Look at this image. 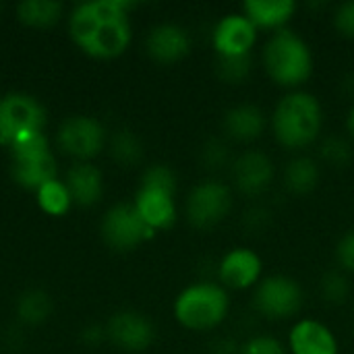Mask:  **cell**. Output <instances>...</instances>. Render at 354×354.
<instances>
[{
  "label": "cell",
  "instance_id": "9",
  "mask_svg": "<svg viewBox=\"0 0 354 354\" xmlns=\"http://www.w3.org/2000/svg\"><path fill=\"white\" fill-rule=\"evenodd\" d=\"M100 232L104 243L114 251H133L156 236L135 209L133 201H120L108 207L102 216Z\"/></svg>",
  "mask_w": 354,
  "mask_h": 354
},
{
  "label": "cell",
  "instance_id": "8",
  "mask_svg": "<svg viewBox=\"0 0 354 354\" xmlns=\"http://www.w3.org/2000/svg\"><path fill=\"white\" fill-rule=\"evenodd\" d=\"M46 108L29 93L12 91L0 97V145L10 147L19 139L44 133Z\"/></svg>",
  "mask_w": 354,
  "mask_h": 354
},
{
  "label": "cell",
  "instance_id": "24",
  "mask_svg": "<svg viewBox=\"0 0 354 354\" xmlns=\"http://www.w3.org/2000/svg\"><path fill=\"white\" fill-rule=\"evenodd\" d=\"M62 2L58 0H23L17 6V15L25 25L50 27L62 17Z\"/></svg>",
  "mask_w": 354,
  "mask_h": 354
},
{
  "label": "cell",
  "instance_id": "29",
  "mask_svg": "<svg viewBox=\"0 0 354 354\" xmlns=\"http://www.w3.org/2000/svg\"><path fill=\"white\" fill-rule=\"evenodd\" d=\"M255 66L253 54L249 56H226V58H216V75L222 83L228 85H241L245 83Z\"/></svg>",
  "mask_w": 354,
  "mask_h": 354
},
{
  "label": "cell",
  "instance_id": "27",
  "mask_svg": "<svg viewBox=\"0 0 354 354\" xmlns=\"http://www.w3.org/2000/svg\"><path fill=\"white\" fill-rule=\"evenodd\" d=\"M110 156L120 166H135L143 160V141L131 129H118L110 137Z\"/></svg>",
  "mask_w": 354,
  "mask_h": 354
},
{
  "label": "cell",
  "instance_id": "1",
  "mask_svg": "<svg viewBox=\"0 0 354 354\" xmlns=\"http://www.w3.org/2000/svg\"><path fill=\"white\" fill-rule=\"evenodd\" d=\"M129 0H87L73 8L68 29L75 44L93 58H116L133 39Z\"/></svg>",
  "mask_w": 354,
  "mask_h": 354
},
{
  "label": "cell",
  "instance_id": "25",
  "mask_svg": "<svg viewBox=\"0 0 354 354\" xmlns=\"http://www.w3.org/2000/svg\"><path fill=\"white\" fill-rule=\"evenodd\" d=\"M319 297L324 303L332 305V307H340L346 305L353 297V282L351 276L346 272H342L340 268L328 270L322 274L319 278Z\"/></svg>",
  "mask_w": 354,
  "mask_h": 354
},
{
  "label": "cell",
  "instance_id": "22",
  "mask_svg": "<svg viewBox=\"0 0 354 354\" xmlns=\"http://www.w3.org/2000/svg\"><path fill=\"white\" fill-rule=\"evenodd\" d=\"M17 317L25 326H39L52 315V299L39 288L25 290L17 299Z\"/></svg>",
  "mask_w": 354,
  "mask_h": 354
},
{
  "label": "cell",
  "instance_id": "18",
  "mask_svg": "<svg viewBox=\"0 0 354 354\" xmlns=\"http://www.w3.org/2000/svg\"><path fill=\"white\" fill-rule=\"evenodd\" d=\"M10 174H12L15 183L21 185L23 189L37 191L46 183L58 178V164H56L54 153L50 149H46L39 153L12 158Z\"/></svg>",
  "mask_w": 354,
  "mask_h": 354
},
{
  "label": "cell",
  "instance_id": "34",
  "mask_svg": "<svg viewBox=\"0 0 354 354\" xmlns=\"http://www.w3.org/2000/svg\"><path fill=\"white\" fill-rule=\"evenodd\" d=\"M207 354H241V342L234 340L232 336L216 338V340L207 346Z\"/></svg>",
  "mask_w": 354,
  "mask_h": 354
},
{
  "label": "cell",
  "instance_id": "19",
  "mask_svg": "<svg viewBox=\"0 0 354 354\" xmlns=\"http://www.w3.org/2000/svg\"><path fill=\"white\" fill-rule=\"evenodd\" d=\"M259 31L286 29L295 19L299 4L295 0H247L241 8Z\"/></svg>",
  "mask_w": 354,
  "mask_h": 354
},
{
  "label": "cell",
  "instance_id": "14",
  "mask_svg": "<svg viewBox=\"0 0 354 354\" xmlns=\"http://www.w3.org/2000/svg\"><path fill=\"white\" fill-rule=\"evenodd\" d=\"M106 340L124 353H143L156 340V326L147 315L135 309H122L108 319Z\"/></svg>",
  "mask_w": 354,
  "mask_h": 354
},
{
  "label": "cell",
  "instance_id": "16",
  "mask_svg": "<svg viewBox=\"0 0 354 354\" xmlns=\"http://www.w3.org/2000/svg\"><path fill=\"white\" fill-rule=\"evenodd\" d=\"M191 46H193V39L187 27L172 23V21L153 25L145 37V50L149 58L160 64L180 62L185 56H189Z\"/></svg>",
  "mask_w": 354,
  "mask_h": 354
},
{
  "label": "cell",
  "instance_id": "23",
  "mask_svg": "<svg viewBox=\"0 0 354 354\" xmlns=\"http://www.w3.org/2000/svg\"><path fill=\"white\" fill-rule=\"evenodd\" d=\"M317 160L330 168H348L354 162V143L346 135H326L317 143Z\"/></svg>",
  "mask_w": 354,
  "mask_h": 354
},
{
  "label": "cell",
  "instance_id": "36",
  "mask_svg": "<svg viewBox=\"0 0 354 354\" xmlns=\"http://www.w3.org/2000/svg\"><path fill=\"white\" fill-rule=\"evenodd\" d=\"M344 127H346V137L354 143V102L351 104L348 112H346V120H344Z\"/></svg>",
  "mask_w": 354,
  "mask_h": 354
},
{
  "label": "cell",
  "instance_id": "12",
  "mask_svg": "<svg viewBox=\"0 0 354 354\" xmlns=\"http://www.w3.org/2000/svg\"><path fill=\"white\" fill-rule=\"evenodd\" d=\"M228 172L232 189L245 197H259L272 187L276 178V164L263 149H243L234 156Z\"/></svg>",
  "mask_w": 354,
  "mask_h": 354
},
{
  "label": "cell",
  "instance_id": "11",
  "mask_svg": "<svg viewBox=\"0 0 354 354\" xmlns=\"http://www.w3.org/2000/svg\"><path fill=\"white\" fill-rule=\"evenodd\" d=\"M263 278L261 255L247 245L230 247L216 263V280L230 290H253Z\"/></svg>",
  "mask_w": 354,
  "mask_h": 354
},
{
  "label": "cell",
  "instance_id": "26",
  "mask_svg": "<svg viewBox=\"0 0 354 354\" xmlns=\"http://www.w3.org/2000/svg\"><path fill=\"white\" fill-rule=\"evenodd\" d=\"M232 160H234V156L230 151V141L224 135L222 137L220 135L207 137L199 149V162L212 174H218L222 170H230Z\"/></svg>",
  "mask_w": 354,
  "mask_h": 354
},
{
  "label": "cell",
  "instance_id": "37",
  "mask_svg": "<svg viewBox=\"0 0 354 354\" xmlns=\"http://www.w3.org/2000/svg\"><path fill=\"white\" fill-rule=\"evenodd\" d=\"M353 332H354V322H353Z\"/></svg>",
  "mask_w": 354,
  "mask_h": 354
},
{
  "label": "cell",
  "instance_id": "20",
  "mask_svg": "<svg viewBox=\"0 0 354 354\" xmlns=\"http://www.w3.org/2000/svg\"><path fill=\"white\" fill-rule=\"evenodd\" d=\"M322 183V164L309 153H295L282 168V185L290 195H311Z\"/></svg>",
  "mask_w": 354,
  "mask_h": 354
},
{
  "label": "cell",
  "instance_id": "31",
  "mask_svg": "<svg viewBox=\"0 0 354 354\" xmlns=\"http://www.w3.org/2000/svg\"><path fill=\"white\" fill-rule=\"evenodd\" d=\"M332 25L342 37L354 39V0H344L334 6Z\"/></svg>",
  "mask_w": 354,
  "mask_h": 354
},
{
  "label": "cell",
  "instance_id": "30",
  "mask_svg": "<svg viewBox=\"0 0 354 354\" xmlns=\"http://www.w3.org/2000/svg\"><path fill=\"white\" fill-rule=\"evenodd\" d=\"M241 354H288V348L272 334H253L241 342Z\"/></svg>",
  "mask_w": 354,
  "mask_h": 354
},
{
  "label": "cell",
  "instance_id": "7",
  "mask_svg": "<svg viewBox=\"0 0 354 354\" xmlns=\"http://www.w3.org/2000/svg\"><path fill=\"white\" fill-rule=\"evenodd\" d=\"M255 311L270 322L299 319L305 307V290L301 282L288 274L263 276L251 295Z\"/></svg>",
  "mask_w": 354,
  "mask_h": 354
},
{
  "label": "cell",
  "instance_id": "17",
  "mask_svg": "<svg viewBox=\"0 0 354 354\" xmlns=\"http://www.w3.org/2000/svg\"><path fill=\"white\" fill-rule=\"evenodd\" d=\"M270 127V116L259 104L239 102L232 104L222 116V131L228 141L253 143L263 137Z\"/></svg>",
  "mask_w": 354,
  "mask_h": 354
},
{
  "label": "cell",
  "instance_id": "35",
  "mask_svg": "<svg viewBox=\"0 0 354 354\" xmlns=\"http://www.w3.org/2000/svg\"><path fill=\"white\" fill-rule=\"evenodd\" d=\"M81 340H83L87 346H95V344H100L102 340H106V326L91 324V326H87V328H83V332H81Z\"/></svg>",
  "mask_w": 354,
  "mask_h": 354
},
{
  "label": "cell",
  "instance_id": "33",
  "mask_svg": "<svg viewBox=\"0 0 354 354\" xmlns=\"http://www.w3.org/2000/svg\"><path fill=\"white\" fill-rule=\"evenodd\" d=\"M274 222V214L266 207V205H251L245 214H243V224L249 232L253 234H261L266 232Z\"/></svg>",
  "mask_w": 354,
  "mask_h": 354
},
{
  "label": "cell",
  "instance_id": "21",
  "mask_svg": "<svg viewBox=\"0 0 354 354\" xmlns=\"http://www.w3.org/2000/svg\"><path fill=\"white\" fill-rule=\"evenodd\" d=\"M73 203L81 207L95 205L104 195V174L97 166L89 162H79L66 172L64 180Z\"/></svg>",
  "mask_w": 354,
  "mask_h": 354
},
{
  "label": "cell",
  "instance_id": "13",
  "mask_svg": "<svg viewBox=\"0 0 354 354\" xmlns=\"http://www.w3.org/2000/svg\"><path fill=\"white\" fill-rule=\"evenodd\" d=\"M259 39V29L247 19L243 10L222 15L212 29V48L216 58L249 56Z\"/></svg>",
  "mask_w": 354,
  "mask_h": 354
},
{
  "label": "cell",
  "instance_id": "6",
  "mask_svg": "<svg viewBox=\"0 0 354 354\" xmlns=\"http://www.w3.org/2000/svg\"><path fill=\"white\" fill-rule=\"evenodd\" d=\"M234 207V191L228 183L212 176L195 183L185 199V218L197 230L220 226Z\"/></svg>",
  "mask_w": 354,
  "mask_h": 354
},
{
  "label": "cell",
  "instance_id": "32",
  "mask_svg": "<svg viewBox=\"0 0 354 354\" xmlns=\"http://www.w3.org/2000/svg\"><path fill=\"white\" fill-rule=\"evenodd\" d=\"M334 257H336V263L342 272H346L348 276L354 274V228L346 230L338 243H336V249H334Z\"/></svg>",
  "mask_w": 354,
  "mask_h": 354
},
{
  "label": "cell",
  "instance_id": "10",
  "mask_svg": "<svg viewBox=\"0 0 354 354\" xmlns=\"http://www.w3.org/2000/svg\"><path fill=\"white\" fill-rule=\"evenodd\" d=\"M56 141L64 153L83 162L97 156L104 149L108 137H106V127L97 118L77 114L60 122Z\"/></svg>",
  "mask_w": 354,
  "mask_h": 354
},
{
  "label": "cell",
  "instance_id": "38",
  "mask_svg": "<svg viewBox=\"0 0 354 354\" xmlns=\"http://www.w3.org/2000/svg\"><path fill=\"white\" fill-rule=\"evenodd\" d=\"M0 8H2V4H0Z\"/></svg>",
  "mask_w": 354,
  "mask_h": 354
},
{
  "label": "cell",
  "instance_id": "2",
  "mask_svg": "<svg viewBox=\"0 0 354 354\" xmlns=\"http://www.w3.org/2000/svg\"><path fill=\"white\" fill-rule=\"evenodd\" d=\"M324 104L309 89L286 91L270 114V129L276 143L292 153H303L319 143L324 133Z\"/></svg>",
  "mask_w": 354,
  "mask_h": 354
},
{
  "label": "cell",
  "instance_id": "28",
  "mask_svg": "<svg viewBox=\"0 0 354 354\" xmlns=\"http://www.w3.org/2000/svg\"><path fill=\"white\" fill-rule=\"evenodd\" d=\"M35 195H37V203H39L41 212H46L48 216H64L73 205L71 193H68L64 180H60V178L46 183L44 187H39L35 191Z\"/></svg>",
  "mask_w": 354,
  "mask_h": 354
},
{
  "label": "cell",
  "instance_id": "3",
  "mask_svg": "<svg viewBox=\"0 0 354 354\" xmlns=\"http://www.w3.org/2000/svg\"><path fill=\"white\" fill-rule=\"evenodd\" d=\"M261 66L278 87L286 91L305 89L315 71V54L299 31L286 27L268 35L261 48Z\"/></svg>",
  "mask_w": 354,
  "mask_h": 354
},
{
  "label": "cell",
  "instance_id": "15",
  "mask_svg": "<svg viewBox=\"0 0 354 354\" xmlns=\"http://www.w3.org/2000/svg\"><path fill=\"white\" fill-rule=\"evenodd\" d=\"M288 354H340V340L336 332L315 317H299L286 340Z\"/></svg>",
  "mask_w": 354,
  "mask_h": 354
},
{
  "label": "cell",
  "instance_id": "5",
  "mask_svg": "<svg viewBox=\"0 0 354 354\" xmlns=\"http://www.w3.org/2000/svg\"><path fill=\"white\" fill-rule=\"evenodd\" d=\"M176 189H178V178L170 166L151 164L143 170L133 205L153 232L170 230L176 224L178 220Z\"/></svg>",
  "mask_w": 354,
  "mask_h": 354
},
{
  "label": "cell",
  "instance_id": "4",
  "mask_svg": "<svg viewBox=\"0 0 354 354\" xmlns=\"http://www.w3.org/2000/svg\"><path fill=\"white\" fill-rule=\"evenodd\" d=\"M230 307V292L216 278H203L176 295L172 315L180 328L205 334L218 330L228 319Z\"/></svg>",
  "mask_w": 354,
  "mask_h": 354
}]
</instances>
